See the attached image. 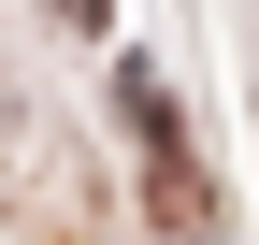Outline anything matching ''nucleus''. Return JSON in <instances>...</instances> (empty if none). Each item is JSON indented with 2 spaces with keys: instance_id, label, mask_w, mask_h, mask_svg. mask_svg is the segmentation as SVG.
<instances>
[{
  "instance_id": "f257e3e1",
  "label": "nucleus",
  "mask_w": 259,
  "mask_h": 245,
  "mask_svg": "<svg viewBox=\"0 0 259 245\" xmlns=\"http://www.w3.org/2000/svg\"><path fill=\"white\" fill-rule=\"evenodd\" d=\"M58 15H101V0H58Z\"/></svg>"
}]
</instances>
